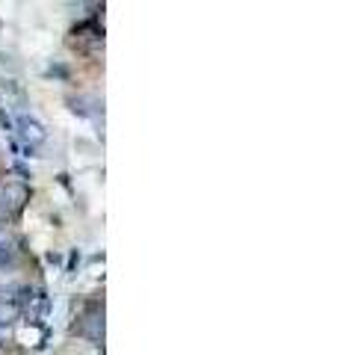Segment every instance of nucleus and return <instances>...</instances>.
<instances>
[{
	"label": "nucleus",
	"mask_w": 337,
	"mask_h": 355,
	"mask_svg": "<svg viewBox=\"0 0 337 355\" xmlns=\"http://www.w3.org/2000/svg\"><path fill=\"white\" fill-rule=\"evenodd\" d=\"M9 317H12V311H9L6 305H0V323H6V320H9Z\"/></svg>",
	"instance_id": "nucleus-1"
},
{
	"label": "nucleus",
	"mask_w": 337,
	"mask_h": 355,
	"mask_svg": "<svg viewBox=\"0 0 337 355\" xmlns=\"http://www.w3.org/2000/svg\"><path fill=\"white\" fill-rule=\"evenodd\" d=\"M6 243H9V237H6V231H0V249H3V246H6Z\"/></svg>",
	"instance_id": "nucleus-2"
}]
</instances>
